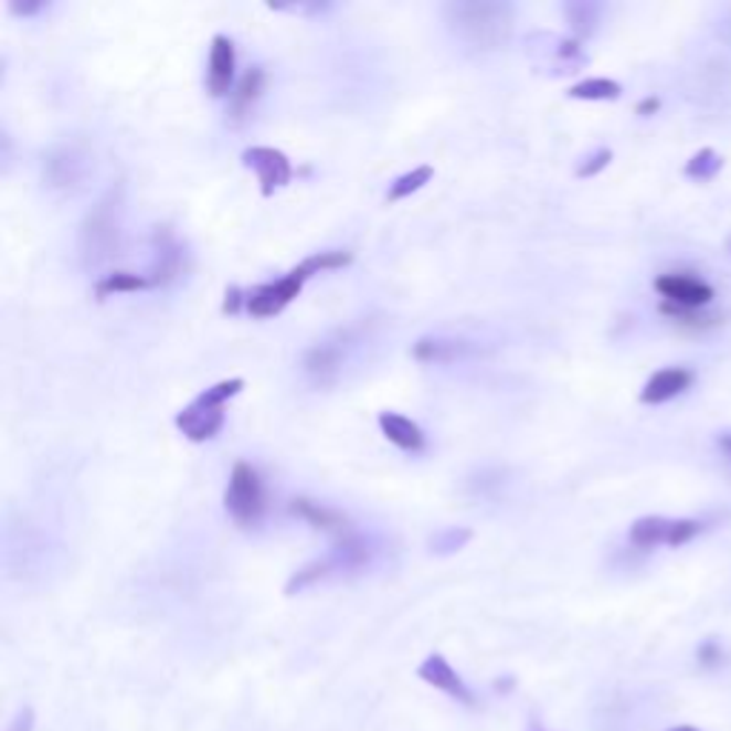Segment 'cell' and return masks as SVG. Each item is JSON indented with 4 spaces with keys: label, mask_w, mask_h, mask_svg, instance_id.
<instances>
[{
    "label": "cell",
    "mask_w": 731,
    "mask_h": 731,
    "mask_svg": "<svg viewBox=\"0 0 731 731\" xmlns=\"http://www.w3.org/2000/svg\"><path fill=\"white\" fill-rule=\"evenodd\" d=\"M446 21L457 38L480 52H495L511 41L515 32V9L509 3H486V0H469V3H448Z\"/></svg>",
    "instance_id": "1"
},
{
    "label": "cell",
    "mask_w": 731,
    "mask_h": 731,
    "mask_svg": "<svg viewBox=\"0 0 731 731\" xmlns=\"http://www.w3.org/2000/svg\"><path fill=\"white\" fill-rule=\"evenodd\" d=\"M120 226H124V189L112 187L83 221L81 255L86 266H100L118 252Z\"/></svg>",
    "instance_id": "2"
},
{
    "label": "cell",
    "mask_w": 731,
    "mask_h": 731,
    "mask_svg": "<svg viewBox=\"0 0 731 731\" xmlns=\"http://www.w3.org/2000/svg\"><path fill=\"white\" fill-rule=\"evenodd\" d=\"M243 389H246V380L243 378H229L221 380V383H214L206 392L198 394L187 409H180L178 417H174V426L192 443L212 441L223 428V423H226L223 406H226V401L237 398Z\"/></svg>",
    "instance_id": "3"
},
{
    "label": "cell",
    "mask_w": 731,
    "mask_h": 731,
    "mask_svg": "<svg viewBox=\"0 0 731 731\" xmlns=\"http://www.w3.org/2000/svg\"><path fill=\"white\" fill-rule=\"evenodd\" d=\"M315 275H320L318 263H315V257H306L304 263H297L295 269L286 272V275L280 277V280H275V284H261L255 286V289H248L246 311L257 320L275 318V315H280V311H284L286 306L304 292L306 280Z\"/></svg>",
    "instance_id": "4"
},
{
    "label": "cell",
    "mask_w": 731,
    "mask_h": 731,
    "mask_svg": "<svg viewBox=\"0 0 731 731\" xmlns=\"http://www.w3.org/2000/svg\"><path fill=\"white\" fill-rule=\"evenodd\" d=\"M223 506H226L229 518L243 529L261 523L263 511H266V491H263V480L255 466L243 460L235 463V469L229 475Z\"/></svg>",
    "instance_id": "5"
},
{
    "label": "cell",
    "mask_w": 731,
    "mask_h": 731,
    "mask_svg": "<svg viewBox=\"0 0 731 731\" xmlns=\"http://www.w3.org/2000/svg\"><path fill=\"white\" fill-rule=\"evenodd\" d=\"M700 531L697 520H669V518H640L635 520L628 540L637 549H651V545H684Z\"/></svg>",
    "instance_id": "6"
},
{
    "label": "cell",
    "mask_w": 731,
    "mask_h": 731,
    "mask_svg": "<svg viewBox=\"0 0 731 731\" xmlns=\"http://www.w3.org/2000/svg\"><path fill=\"white\" fill-rule=\"evenodd\" d=\"M241 158L243 166L257 174L263 198H272L277 189L289 187L292 163L280 149H272V146H252V149H246Z\"/></svg>",
    "instance_id": "7"
},
{
    "label": "cell",
    "mask_w": 731,
    "mask_h": 731,
    "mask_svg": "<svg viewBox=\"0 0 731 731\" xmlns=\"http://www.w3.org/2000/svg\"><path fill=\"white\" fill-rule=\"evenodd\" d=\"M657 295L666 300V304L684 306V309H700L714 300V289H711L706 280L695 275H686V272H669V275H660L655 280Z\"/></svg>",
    "instance_id": "8"
},
{
    "label": "cell",
    "mask_w": 731,
    "mask_h": 731,
    "mask_svg": "<svg viewBox=\"0 0 731 731\" xmlns=\"http://www.w3.org/2000/svg\"><path fill=\"white\" fill-rule=\"evenodd\" d=\"M206 86L212 97H226L235 92V43L226 35H214L209 49Z\"/></svg>",
    "instance_id": "9"
},
{
    "label": "cell",
    "mask_w": 731,
    "mask_h": 731,
    "mask_svg": "<svg viewBox=\"0 0 731 731\" xmlns=\"http://www.w3.org/2000/svg\"><path fill=\"white\" fill-rule=\"evenodd\" d=\"M343 352H346V338L343 335H335V338H326L320 343H315L306 352L304 369L315 383L326 386V383H335L340 374V366H343Z\"/></svg>",
    "instance_id": "10"
},
{
    "label": "cell",
    "mask_w": 731,
    "mask_h": 731,
    "mask_svg": "<svg viewBox=\"0 0 731 731\" xmlns=\"http://www.w3.org/2000/svg\"><path fill=\"white\" fill-rule=\"evenodd\" d=\"M417 677H421L423 684L435 686L437 691H446L448 697H455L460 703H475V695L469 691V686L463 684V677L452 669V663L443 655H437V651L417 666Z\"/></svg>",
    "instance_id": "11"
},
{
    "label": "cell",
    "mask_w": 731,
    "mask_h": 731,
    "mask_svg": "<svg viewBox=\"0 0 731 731\" xmlns=\"http://www.w3.org/2000/svg\"><path fill=\"white\" fill-rule=\"evenodd\" d=\"M695 383V372L684 369V366H669V369H660L649 378V383L643 386L640 403L646 406H660V403L675 401L677 394H684L686 389Z\"/></svg>",
    "instance_id": "12"
},
{
    "label": "cell",
    "mask_w": 731,
    "mask_h": 731,
    "mask_svg": "<svg viewBox=\"0 0 731 731\" xmlns=\"http://www.w3.org/2000/svg\"><path fill=\"white\" fill-rule=\"evenodd\" d=\"M86 174V163H83L81 155L70 146H55L52 152L43 158V180L49 187L55 189H70L75 187L77 180Z\"/></svg>",
    "instance_id": "13"
},
{
    "label": "cell",
    "mask_w": 731,
    "mask_h": 731,
    "mask_svg": "<svg viewBox=\"0 0 731 731\" xmlns=\"http://www.w3.org/2000/svg\"><path fill=\"white\" fill-rule=\"evenodd\" d=\"M292 511H295L297 518H304L309 526H315V529H324L329 531V534H335L338 543L340 540L354 538L352 526H349V520H346L340 511L329 509V506L324 504H315L309 497H297V500H292Z\"/></svg>",
    "instance_id": "14"
},
{
    "label": "cell",
    "mask_w": 731,
    "mask_h": 731,
    "mask_svg": "<svg viewBox=\"0 0 731 731\" xmlns=\"http://www.w3.org/2000/svg\"><path fill=\"white\" fill-rule=\"evenodd\" d=\"M183 269V248L174 241L169 229H158L155 232V261H152V286H166L169 280L180 275Z\"/></svg>",
    "instance_id": "15"
},
{
    "label": "cell",
    "mask_w": 731,
    "mask_h": 731,
    "mask_svg": "<svg viewBox=\"0 0 731 731\" xmlns=\"http://www.w3.org/2000/svg\"><path fill=\"white\" fill-rule=\"evenodd\" d=\"M378 423L380 432L386 435V441L394 443L398 448H403V452H423V446H426L423 428L414 421H409V417H403V414L380 412Z\"/></svg>",
    "instance_id": "16"
},
{
    "label": "cell",
    "mask_w": 731,
    "mask_h": 731,
    "mask_svg": "<svg viewBox=\"0 0 731 731\" xmlns=\"http://www.w3.org/2000/svg\"><path fill=\"white\" fill-rule=\"evenodd\" d=\"M263 83H266V72H263V66H252V70L237 81L235 92L229 95V118L232 120L246 118L248 112H252V106L257 104V97H261Z\"/></svg>",
    "instance_id": "17"
},
{
    "label": "cell",
    "mask_w": 731,
    "mask_h": 731,
    "mask_svg": "<svg viewBox=\"0 0 731 731\" xmlns=\"http://www.w3.org/2000/svg\"><path fill=\"white\" fill-rule=\"evenodd\" d=\"M472 352V346L466 340L455 338H421L412 346V354L421 363H455V360L466 358Z\"/></svg>",
    "instance_id": "18"
},
{
    "label": "cell",
    "mask_w": 731,
    "mask_h": 731,
    "mask_svg": "<svg viewBox=\"0 0 731 731\" xmlns=\"http://www.w3.org/2000/svg\"><path fill=\"white\" fill-rule=\"evenodd\" d=\"M149 286H152V280L144 275H131V272H112V275H106L104 280H97L95 295L104 300V297L129 295V292L149 289Z\"/></svg>",
    "instance_id": "19"
},
{
    "label": "cell",
    "mask_w": 731,
    "mask_h": 731,
    "mask_svg": "<svg viewBox=\"0 0 731 731\" xmlns=\"http://www.w3.org/2000/svg\"><path fill=\"white\" fill-rule=\"evenodd\" d=\"M621 95V83L608 81V77H589V81L574 83L569 89V97H574V100H617Z\"/></svg>",
    "instance_id": "20"
},
{
    "label": "cell",
    "mask_w": 731,
    "mask_h": 731,
    "mask_svg": "<svg viewBox=\"0 0 731 731\" xmlns=\"http://www.w3.org/2000/svg\"><path fill=\"white\" fill-rule=\"evenodd\" d=\"M432 174H435V169H432V166H417V169H412V172L401 174V178L394 180L392 187H389L386 201L398 203V201H403V198H409V194L421 192L428 180H432Z\"/></svg>",
    "instance_id": "21"
},
{
    "label": "cell",
    "mask_w": 731,
    "mask_h": 731,
    "mask_svg": "<svg viewBox=\"0 0 731 731\" xmlns=\"http://www.w3.org/2000/svg\"><path fill=\"white\" fill-rule=\"evenodd\" d=\"M660 311L666 315V318L675 320L677 326H686V329H691V331L711 329V326L720 320V318H714V315H706V311H700V309H684V306L666 304V300L660 304Z\"/></svg>",
    "instance_id": "22"
},
{
    "label": "cell",
    "mask_w": 731,
    "mask_h": 731,
    "mask_svg": "<svg viewBox=\"0 0 731 731\" xmlns=\"http://www.w3.org/2000/svg\"><path fill=\"white\" fill-rule=\"evenodd\" d=\"M720 169H723V160H720L718 152H711V149H700V152L686 163V174L695 180H711Z\"/></svg>",
    "instance_id": "23"
},
{
    "label": "cell",
    "mask_w": 731,
    "mask_h": 731,
    "mask_svg": "<svg viewBox=\"0 0 731 731\" xmlns=\"http://www.w3.org/2000/svg\"><path fill=\"white\" fill-rule=\"evenodd\" d=\"M566 14H569V21H572L574 32H578L580 38L592 35L594 21H597V12H594V7H586V3H572V7H566Z\"/></svg>",
    "instance_id": "24"
},
{
    "label": "cell",
    "mask_w": 731,
    "mask_h": 731,
    "mask_svg": "<svg viewBox=\"0 0 731 731\" xmlns=\"http://www.w3.org/2000/svg\"><path fill=\"white\" fill-rule=\"evenodd\" d=\"M466 540H469V531L466 529H460V531L448 529V531H443V534H437V538L432 540V545H435L437 552H455V549H460Z\"/></svg>",
    "instance_id": "25"
},
{
    "label": "cell",
    "mask_w": 731,
    "mask_h": 731,
    "mask_svg": "<svg viewBox=\"0 0 731 731\" xmlns=\"http://www.w3.org/2000/svg\"><path fill=\"white\" fill-rule=\"evenodd\" d=\"M612 160V152L608 149H601V152H594L592 158H586V163L578 166V178H594L597 172H603Z\"/></svg>",
    "instance_id": "26"
},
{
    "label": "cell",
    "mask_w": 731,
    "mask_h": 731,
    "mask_svg": "<svg viewBox=\"0 0 731 731\" xmlns=\"http://www.w3.org/2000/svg\"><path fill=\"white\" fill-rule=\"evenodd\" d=\"M241 309H246V292L241 286H229L226 300H223V315H237Z\"/></svg>",
    "instance_id": "27"
},
{
    "label": "cell",
    "mask_w": 731,
    "mask_h": 731,
    "mask_svg": "<svg viewBox=\"0 0 731 731\" xmlns=\"http://www.w3.org/2000/svg\"><path fill=\"white\" fill-rule=\"evenodd\" d=\"M32 725H35V714H32V709H23L18 718H14V723L9 725V731H32Z\"/></svg>",
    "instance_id": "28"
},
{
    "label": "cell",
    "mask_w": 731,
    "mask_h": 731,
    "mask_svg": "<svg viewBox=\"0 0 731 731\" xmlns=\"http://www.w3.org/2000/svg\"><path fill=\"white\" fill-rule=\"evenodd\" d=\"M660 109V100L657 97H646L643 104H637V115H655Z\"/></svg>",
    "instance_id": "29"
},
{
    "label": "cell",
    "mask_w": 731,
    "mask_h": 731,
    "mask_svg": "<svg viewBox=\"0 0 731 731\" xmlns=\"http://www.w3.org/2000/svg\"><path fill=\"white\" fill-rule=\"evenodd\" d=\"M41 9H43V3H23V7L12 3L14 14H35V12H41Z\"/></svg>",
    "instance_id": "30"
},
{
    "label": "cell",
    "mask_w": 731,
    "mask_h": 731,
    "mask_svg": "<svg viewBox=\"0 0 731 731\" xmlns=\"http://www.w3.org/2000/svg\"><path fill=\"white\" fill-rule=\"evenodd\" d=\"M720 448H723L725 457H729V460H731V435H723V437H720Z\"/></svg>",
    "instance_id": "31"
},
{
    "label": "cell",
    "mask_w": 731,
    "mask_h": 731,
    "mask_svg": "<svg viewBox=\"0 0 731 731\" xmlns=\"http://www.w3.org/2000/svg\"><path fill=\"white\" fill-rule=\"evenodd\" d=\"M669 731H700V729H695V725H675V729Z\"/></svg>",
    "instance_id": "32"
}]
</instances>
